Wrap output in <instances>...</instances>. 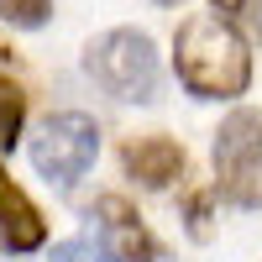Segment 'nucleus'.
I'll return each instance as SVG.
<instances>
[{
    "instance_id": "nucleus-6",
    "label": "nucleus",
    "mask_w": 262,
    "mask_h": 262,
    "mask_svg": "<svg viewBox=\"0 0 262 262\" xmlns=\"http://www.w3.org/2000/svg\"><path fill=\"white\" fill-rule=\"evenodd\" d=\"M121 163H126V173H131L137 184L168 189V184L184 173V147L173 142V137H142V142H126Z\"/></svg>"
},
{
    "instance_id": "nucleus-7",
    "label": "nucleus",
    "mask_w": 262,
    "mask_h": 262,
    "mask_svg": "<svg viewBox=\"0 0 262 262\" xmlns=\"http://www.w3.org/2000/svg\"><path fill=\"white\" fill-rule=\"evenodd\" d=\"M42 236H48V231H42L37 205L6 179V168H0V242H6L11 252H37Z\"/></svg>"
},
{
    "instance_id": "nucleus-2",
    "label": "nucleus",
    "mask_w": 262,
    "mask_h": 262,
    "mask_svg": "<svg viewBox=\"0 0 262 262\" xmlns=\"http://www.w3.org/2000/svg\"><path fill=\"white\" fill-rule=\"evenodd\" d=\"M84 74L111 100L121 105H147L158 100V48H152L147 32H131V27H116V32H100L90 48H84Z\"/></svg>"
},
{
    "instance_id": "nucleus-12",
    "label": "nucleus",
    "mask_w": 262,
    "mask_h": 262,
    "mask_svg": "<svg viewBox=\"0 0 262 262\" xmlns=\"http://www.w3.org/2000/svg\"><path fill=\"white\" fill-rule=\"evenodd\" d=\"M215 6H221V11H242V0H215Z\"/></svg>"
},
{
    "instance_id": "nucleus-3",
    "label": "nucleus",
    "mask_w": 262,
    "mask_h": 262,
    "mask_svg": "<svg viewBox=\"0 0 262 262\" xmlns=\"http://www.w3.org/2000/svg\"><path fill=\"white\" fill-rule=\"evenodd\" d=\"M215 194L236 210H262V111H231L215 131Z\"/></svg>"
},
{
    "instance_id": "nucleus-11",
    "label": "nucleus",
    "mask_w": 262,
    "mask_h": 262,
    "mask_svg": "<svg viewBox=\"0 0 262 262\" xmlns=\"http://www.w3.org/2000/svg\"><path fill=\"white\" fill-rule=\"evenodd\" d=\"M205 210H210V194H194L189 200V231L194 236H205Z\"/></svg>"
},
{
    "instance_id": "nucleus-8",
    "label": "nucleus",
    "mask_w": 262,
    "mask_h": 262,
    "mask_svg": "<svg viewBox=\"0 0 262 262\" xmlns=\"http://www.w3.org/2000/svg\"><path fill=\"white\" fill-rule=\"evenodd\" d=\"M21 121H27V95H21L11 79H0V152H11V147H16Z\"/></svg>"
},
{
    "instance_id": "nucleus-1",
    "label": "nucleus",
    "mask_w": 262,
    "mask_h": 262,
    "mask_svg": "<svg viewBox=\"0 0 262 262\" xmlns=\"http://www.w3.org/2000/svg\"><path fill=\"white\" fill-rule=\"evenodd\" d=\"M173 63H179L184 90L200 100H231L252 79L247 37L226 16H189L179 27V37H173Z\"/></svg>"
},
{
    "instance_id": "nucleus-5",
    "label": "nucleus",
    "mask_w": 262,
    "mask_h": 262,
    "mask_svg": "<svg viewBox=\"0 0 262 262\" xmlns=\"http://www.w3.org/2000/svg\"><path fill=\"white\" fill-rule=\"evenodd\" d=\"M100 221V236H105V252L116 262H158V242H152V231L142 226V215L131 210L126 200L116 194H105V200L90 210Z\"/></svg>"
},
{
    "instance_id": "nucleus-4",
    "label": "nucleus",
    "mask_w": 262,
    "mask_h": 262,
    "mask_svg": "<svg viewBox=\"0 0 262 262\" xmlns=\"http://www.w3.org/2000/svg\"><path fill=\"white\" fill-rule=\"evenodd\" d=\"M27 152H32V168H37L48 184L69 189V184H79L84 173H90V163H95V152H100V126H95L90 116H79V111H58V116H48V121L37 126V137L27 142Z\"/></svg>"
},
{
    "instance_id": "nucleus-10",
    "label": "nucleus",
    "mask_w": 262,
    "mask_h": 262,
    "mask_svg": "<svg viewBox=\"0 0 262 262\" xmlns=\"http://www.w3.org/2000/svg\"><path fill=\"white\" fill-rule=\"evenodd\" d=\"M53 262H116V257L105 252V242L74 236V242H58V247H53Z\"/></svg>"
},
{
    "instance_id": "nucleus-9",
    "label": "nucleus",
    "mask_w": 262,
    "mask_h": 262,
    "mask_svg": "<svg viewBox=\"0 0 262 262\" xmlns=\"http://www.w3.org/2000/svg\"><path fill=\"white\" fill-rule=\"evenodd\" d=\"M53 16V0H0V21H11V27H42V21Z\"/></svg>"
}]
</instances>
